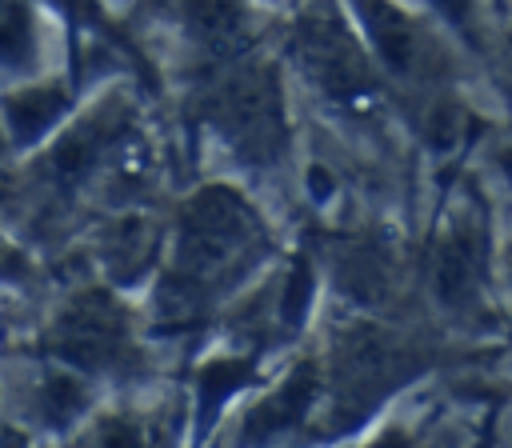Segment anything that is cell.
I'll return each instance as SVG.
<instances>
[{"label":"cell","instance_id":"5bb4252c","mask_svg":"<svg viewBox=\"0 0 512 448\" xmlns=\"http://www.w3.org/2000/svg\"><path fill=\"white\" fill-rule=\"evenodd\" d=\"M308 304H312V264L304 256H296L292 268H288L284 292H280V324L284 328H296L304 320Z\"/></svg>","mask_w":512,"mask_h":448},{"label":"cell","instance_id":"ba28073f","mask_svg":"<svg viewBox=\"0 0 512 448\" xmlns=\"http://www.w3.org/2000/svg\"><path fill=\"white\" fill-rule=\"evenodd\" d=\"M64 112H68V92L60 84H32L4 96V124L16 144L40 140L48 128L60 124Z\"/></svg>","mask_w":512,"mask_h":448},{"label":"cell","instance_id":"30bf717a","mask_svg":"<svg viewBox=\"0 0 512 448\" xmlns=\"http://www.w3.org/2000/svg\"><path fill=\"white\" fill-rule=\"evenodd\" d=\"M88 408V388L76 372H48L40 380V392H36V412L44 416V424L52 428H64L72 424L80 412Z\"/></svg>","mask_w":512,"mask_h":448},{"label":"cell","instance_id":"8992f818","mask_svg":"<svg viewBox=\"0 0 512 448\" xmlns=\"http://www.w3.org/2000/svg\"><path fill=\"white\" fill-rule=\"evenodd\" d=\"M480 284V240L468 224H456L440 236L436 256H432V288L444 304L464 308L476 300Z\"/></svg>","mask_w":512,"mask_h":448},{"label":"cell","instance_id":"6da1fadb","mask_svg":"<svg viewBox=\"0 0 512 448\" xmlns=\"http://www.w3.org/2000/svg\"><path fill=\"white\" fill-rule=\"evenodd\" d=\"M256 244V220L236 192L208 188L180 216L176 240V272L164 288V304L172 316H188L208 280L224 276L228 264H240Z\"/></svg>","mask_w":512,"mask_h":448},{"label":"cell","instance_id":"9c48e42d","mask_svg":"<svg viewBox=\"0 0 512 448\" xmlns=\"http://www.w3.org/2000/svg\"><path fill=\"white\" fill-rule=\"evenodd\" d=\"M108 140H112V124L100 120V116L88 120V124H80V128H72V132H64V136L56 140L52 156H48V172H52L60 184L84 180V176L96 168V160H100V152L108 148Z\"/></svg>","mask_w":512,"mask_h":448},{"label":"cell","instance_id":"5b68a950","mask_svg":"<svg viewBox=\"0 0 512 448\" xmlns=\"http://www.w3.org/2000/svg\"><path fill=\"white\" fill-rule=\"evenodd\" d=\"M380 60L396 72V76H416L424 68V40L416 32V24L392 4V0H352Z\"/></svg>","mask_w":512,"mask_h":448},{"label":"cell","instance_id":"9a60e30c","mask_svg":"<svg viewBox=\"0 0 512 448\" xmlns=\"http://www.w3.org/2000/svg\"><path fill=\"white\" fill-rule=\"evenodd\" d=\"M464 128H468V116H464V108L452 104V100H440V104L428 112V124H424L428 140H432L440 152H452V148L464 140Z\"/></svg>","mask_w":512,"mask_h":448},{"label":"cell","instance_id":"277c9868","mask_svg":"<svg viewBox=\"0 0 512 448\" xmlns=\"http://www.w3.org/2000/svg\"><path fill=\"white\" fill-rule=\"evenodd\" d=\"M296 48H300V60L304 68L312 72V80L340 104H356V108H368L372 96H376V80L364 64V56L356 52V44L348 40V32L328 20V16H312L300 24V36H296Z\"/></svg>","mask_w":512,"mask_h":448},{"label":"cell","instance_id":"52a82bcc","mask_svg":"<svg viewBox=\"0 0 512 448\" xmlns=\"http://www.w3.org/2000/svg\"><path fill=\"white\" fill-rule=\"evenodd\" d=\"M316 400V372L312 364H300L272 396H264L252 416H248V440H272L276 432L292 428L296 420H304V412Z\"/></svg>","mask_w":512,"mask_h":448},{"label":"cell","instance_id":"7a4b0ae2","mask_svg":"<svg viewBox=\"0 0 512 448\" xmlns=\"http://www.w3.org/2000/svg\"><path fill=\"white\" fill-rule=\"evenodd\" d=\"M48 348L84 372H120L132 360L124 312L108 292H80L48 328Z\"/></svg>","mask_w":512,"mask_h":448},{"label":"cell","instance_id":"2e32d148","mask_svg":"<svg viewBox=\"0 0 512 448\" xmlns=\"http://www.w3.org/2000/svg\"><path fill=\"white\" fill-rule=\"evenodd\" d=\"M92 448H148V436L136 420L128 416H112L92 432Z\"/></svg>","mask_w":512,"mask_h":448},{"label":"cell","instance_id":"ffe728a7","mask_svg":"<svg viewBox=\"0 0 512 448\" xmlns=\"http://www.w3.org/2000/svg\"><path fill=\"white\" fill-rule=\"evenodd\" d=\"M0 156H4V140H0Z\"/></svg>","mask_w":512,"mask_h":448},{"label":"cell","instance_id":"d6986e66","mask_svg":"<svg viewBox=\"0 0 512 448\" xmlns=\"http://www.w3.org/2000/svg\"><path fill=\"white\" fill-rule=\"evenodd\" d=\"M508 172H512V152H508Z\"/></svg>","mask_w":512,"mask_h":448},{"label":"cell","instance_id":"7c38bea8","mask_svg":"<svg viewBox=\"0 0 512 448\" xmlns=\"http://www.w3.org/2000/svg\"><path fill=\"white\" fill-rule=\"evenodd\" d=\"M36 56V20L28 4L4 0L0 4V68H28Z\"/></svg>","mask_w":512,"mask_h":448},{"label":"cell","instance_id":"ac0fdd59","mask_svg":"<svg viewBox=\"0 0 512 448\" xmlns=\"http://www.w3.org/2000/svg\"><path fill=\"white\" fill-rule=\"evenodd\" d=\"M20 272H24L20 256H16V252H12V248L0 240V276H4V280H12V276H20Z\"/></svg>","mask_w":512,"mask_h":448},{"label":"cell","instance_id":"44dd1931","mask_svg":"<svg viewBox=\"0 0 512 448\" xmlns=\"http://www.w3.org/2000/svg\"><path fill=\"white\" fill-rule=\"evenodd\" d=\"M508 268H512V260H508Z\"/></svg>","mask_w":512,"mask_h":448},{"label":"cell","instance_id":"4fadbf2b","mask_svg":"<svg viewBox=\"0 0 512 448\" xmlns=\"http://www.w3.org/2000/svg\"><path fill=\"white\" fill-rule=\"evenodd\" d=\"M248 360H232V356H224V360H212V364H204L200 368V380H196V388H200V404H204V416L224 400V396H232L244 380H248Z\"/></svg>","mask_w":512,"mask_h":448},{"label":"cell","instance_id":"8fae6325","mask_svg":"<svg viewBox=\"0 0 512 448\" xmlns=\"http://www.w3.org/2000/svg\"><path fill=\"white\" fill-rule=\"evenodd\" d=\"M188 24L216 52H232L244 40L240 36L244 32V20H240V12H236L232 0H188Z\"/></svg>","mask_w":512,"mask_h":448},{"label":"cell","instance_id":"e0dca14e","mask_svg":"<svg viewBox=\"0 0 512 448\" xmlns=\"http://www.w3.org/2000/svg\"><path fill=\"white\" fill-rule=\"evenodd\" d=\"M452 24H468V16H472V0H432Z\"/></svg>","mask_w":512,"mask_h":448},{"label":"cell","instance_id":"3957f363","mask_svg":"<svg viewBox=\"0 0 512 448\" xmlns=\"http://www.w3.org/2000/svg\"><path fill=\"white\" fill-rule=\"evenodd\" d=\"M212 120L252 156L264 160L280 148V104L268 72H240L228 76L212 96Z\"/></svg>","mask_w":512,"mask_h":448}]
</instances>
